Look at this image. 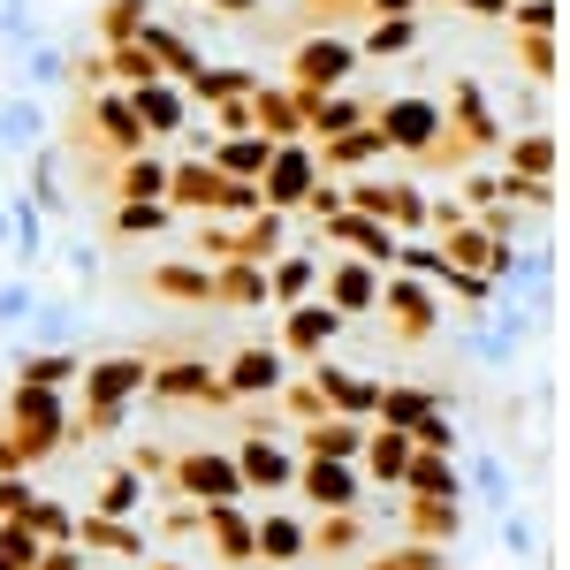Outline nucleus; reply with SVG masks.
Masks as SVG:
<instances>
[{"mask_svg": "<svg viewBox=\"0 0 570 570\" xmlns=\"http://www.w3.org/2000/svg\"><path fill=\"white\" fill-rule=\"evenodd\" d=\"M137 381H145V357H107V365H91V426H115V411L130 403Z\"/></svg>", "mask_w": 570, "mask_h": 570, "instance_id": "obj_5", "label": "nucleus"}, {"mask_svg": "<svg viewBox=\"0 0 570 570\" xmlns=\"http://www.w3.org/2000/svg\"><path fill=\"white\" fill-rule=\"evenodd\" d=\"M220 289L214 297H228V305H266V266H252V259H236L228 274H214Z\"/></svg>", "mask_w": 570, "mask_h": 570, "instance_id": "obj_22", "label": "nucleus"}, {"mask_svg": "<svg viewBox=\"0 0 570 570\" xmlns=\"http://www.w3.org/2000/svg\"><path fill=\"white\" fill-rule=\"evenodd\" d=\"M327 289H335V312H365L373 305V297H381V282H373V266H335V282H327Z\"/></svg>", "mask_w": 570, "mask_h": 570, "instance_id": "obj_19", "label": "nucleus"}, {"mask_svg": "<svg viewBox=\"0 0 570 570\" xmlns=\"http://www.w3.org/2000/svg\"><path fill=\"white\" fill-rule=\"evenodd\" d=\"M160 228H176V214H168V206H160V198H122V206H115V236H160Z\"/></svg>", "mask_w": 570, "mask_h": 570, "instance_id": "obj_14", "label": "nucleus"}, {"mask_svg": "<svg viewBox=\"0 0 570 570\" xmlns=\"http://www.w3.org/2000/svg\"><path fill=\"white\" fill-rule=\"evenodd\" d=\"M548 168H556V137H548V130H525L518 145H510V176L548 183Z\"/></svg>", "mask_w": 570, "mask_h": 570, "instance_id": "obj_16", "label": "nucleus"}, {"mask_svg": "<svg viewBox=\"0 0 570 570\" xmlns=\"http://www.w3.org/2000/svg\"><path fill=\"white\" fill-rule=\"evenodd\" d=\"M426 411H434V395H426V389H389V395H381V419H389V426H419Z\"/></svg>", "mask_w": 570, "mask_h": 570, "instance_id": "obj_30", "label": "nucleus"}, {"mask_svg": "<svg viewBox=\"0 0 570 570\" xmlns=\"http://www.w3.org/2000/svg\"><path fill=\"white\" fill-rule=\"evenodd\" d=\"M365 122H373V107H365V99H351V91H320V99L305 91V130L320 137V145H335V137L365 130Z\"/></svg>", "mask_w": 570, "mask_h": 570, "instance_id": "obj_4", "label": "nucleus"}, {"mask_svg": "<svg viewBox=\"0 0 570 570\" xmlns=\"http://www.w3.org/2000/svg\"><path fill=\"white\" fill-rule=\"evenodd\" d=\"M305 487L320 494V502H351V472H335V464H312Z\"/></svg>", "mask_w": 570, "mask_h": 570, "instance_id": "obj_32", "label": "nucleus"}, {"mask_svg": "<svg viewBox=\"0 0 570 570\" xmlns=\"http://www.w3.org/2000/svg\"><path fill=\"white\" fill-rule=\"evenodd\" d=\"M373 153H389V145H381V130H373V122H365V130L335 137V145H327V160H320V168H365V160H373Z\"/></svg>", "mask_w": 570, "mask_h": 570, "instance_id": "obj_24", "label": "nucleus"}, {"mask_svg": "<svg viewBox=\"0 0 570 570\" xmlns=\"http://www.w3.org/2000/svg\"><path fill=\"white\" fill-rule=\"evenodd\" d=\"M351 69H357V46L351 39H305V46H297V61H289V77H297L289 91H312V99H320V91L343 85Z\"/></svg>", "mask_w": 570, "mask_h": 570, "instance_id": "obj_2", "label": "nucleus"}, {"mask_svg": "<svg viewBox=\"0 0 570 570\" xmlns=\"http://www.w3.org/2000/svg\"><path fill=\"white\" fill-rule=\"evenodd\" d=\"M320 389L335 395L343 411H381V389H373V381H351V373H335V365H320Z\"/></svg>", "mask_w": 570, "mask_h": 570, "instance_id": "obj_26", "label": "nucleus"}, {"mask_svg": "<svg viewBox=\"0 0 570 570\" xmlns=\"http://www.w3.org/2000/svg\"><path fill=\"white\" fill-rule=\"evenodd\" d=\"M145 53H153V61H168V69H176V77H198V69H206V61H198V53H190V46H183V31H168V23H145Z\"/></svg>", "mask_w": 570, "mask_h": 570, "instance_id": "obj_15", "label": "nucleus"}, {"mask_svg": "<svg viewBox=\"0 0 570 570\" xmlns=\"http://www.w3.org/2000/svg\"><path fill=\"white\" fill-rule=\"evenodd\" d=\"M0 244H8V214H0Z\"/></svg>", "mask_w": 570, "mask_h": 570, "instance_id": "obj_42", "label": "nucleus"}, {"mask_svg": "<svg viewBox=\"0 0 570 570\" xmlns=\"http://www.w3.org/2000/svg\"><path fill=\"white\" fill-rule=\"evenodd\" d=\"M327 236H335V244H351V252H365V259H395V236L381 228V220L351 214V206H343V214L327 220Z\"/></svg>", "mask_w": 570, "mask_h": 570, "instance_id": "obj_10", "label": "nucleus"}, {"mask_svg": "<svg viewBox=\"0 0 570 570\" xmlns=\"http://www.w3.org/2000/svg\"><path fill=\"white\" fill-rule=\"evenodd\" d=\"M190 91H198V107H236V99L259 91V77H252V69H198Z\"/></svg>", "mask_w": 570, "mask_h": 570, "instance_id": "obj_12", "label": "nucleus"}, {"mask_svg": "<svg viewBox=\"0 0 570 570\" xmlns=\"http://www.w3.org/2000/svg\"><path fill=\"white\" fill-rule=\"evenodd\" d=\"M206 8H228V16H252L259 0H206Z\"/></svg>", "mask_w": 570, "mask_h": 570, "instance_id": "obj_40", "label": "nucleus"}, {"mask_svg": "<svg viewBox=\"0 0 570 570\" xmlns=\"http://www.w3.org/2000/svg\"><path fill=\"white\" fill-rule=\"evenodd\" d=\"M373 130H381V145L434 153V145H441V107H434V99H389V107L373 115Z\"/></svg>", "mask_w": 570, "mask_h": 570, "instance_id": "obj_1", "label": "nucleus"}, {"mask_svg": "<svg viewBox=\"0 0 570 570\" xmlns=\"http://www.w3.org/2000/svg\"><path fill=\"white\" fill-rule=\"evenodd\" d=\"M411 487H419V494H456V480H449V464H441V456H426V464L411 472Z\"/></svg>", "mask_w": 570, "mask_h": 570, "instance_id": "obj_35", "label": "nucleus"}, {"mask_svg": "<svg viewBox=\"0 0 570 570\" xmlns=\"http://www.w3.org/2000/svg\"><path fill=\"white\" fill-rule=\"evenodd\" d=\"M130 107H137V122H145V137L160 130H183V122H190V107H183V91L176 85H145V91H130Z\"/></svg>", "mask_w": 570, "mask_h": 570, "instance_id": "obj_8", "label": "nucleus"}, {"mask_svg": "<svg viewBox=\"0 0 570 570\" xmlns=\"http://www.w3.org/2000/svg\"><path fill=\"white\" fill-rule=\"evenodd\" d=\"M335 335H343V312L335 305H297L289 312V351L320 357V343H335Z\"/></svg>", "mask_w": 570, "mask_h": 570, "instance_id": "obj_11", "label": "nucleus"}, {"mask_svg": "<svg viewBox=\"0 0 570 570\" xmlns=\"http://www.w3.org/2000/svg\"><path fill=\"white\" fill-rule=\"evenodd\" d=\"M236 480H252V487H282V480H289V456H282V449H274L266 434H252V441H244V472H236Z\"/></svg>", "mask_w": 570, "mask_h": 570, "instance_id": "obj_17", "label": "nucleus"}, {"mask_svg": "<svg viewBox=\"0 0 570 570\" xmlns=\"http://www.w3.org/2000/svg\"><path fill=\"white\" fill-rule=\"evenodd\" d=\"M46 137V115L16 91V99H0V145H39Z\"/></svg>", "mask_w": 570, "mask_h": 570, "instance_id": "obj_18", "label": "nucleus"}, {"mask_svg": "<svg viewBox=\"0 0 570 570\" xmlns=\"http://www.w3.org/2000/svg\"><path fill=\"white\" fill-rule=\"evenodd\" d=\"M365 464H373V480H395V472L411 464V441H403V434H373V449H365Z\"/></svg>", "mask_w": 570, "mask_h": 570, "instance_id": "obj_31", "label": "nucleus"}, {"mask_svg": "<svg viewBox=\"0 0 570 570\" xmlns=\"http://www.w3.org/2000/svg\"><path fill=\"white\" fill-rule=\"evenodd\" d=\"M16 502H23V487H16V480H0V510H16Z\"/></svg>", "mask_w": 570, "mask_h": 570, "instance_id": "obj_41", "label": "nucleus"}, {"mask_svg": "<svg viewBox=\"0 0 570 570\" xmlns=\"http://www.w3.org/2000/svg\"><path fill=\"white\" fill-rule=\"evenodd\" d=\"M274 381H282V357H274V351H236V365H228V395L274 389Z\"/></svg>", "mask_w": 570, "mask_h": 570, "instance_id": "obj_20", "label": "nucleus"}, {"mask_svg": "<svg viewBox=\"0 0 570 570\" xmlns=\"http://www.w3.org/2000/svg\"><path fill=\"white\" fill-rule=\"evenodd\" d=\"M456 8H480V16H510V0H456Z\"/></svg>", "mask_w": 570, "mask_h": 570, "instance_id": "obj_39", "label": "nucleus"}, {"mask_svg": "<svg viewBox=\"0 0 570 570\" xmlns=\"http://www.w3.org/2000/svg\"><path fill=\"white\" fill-rule=\"evenodd\" d=\"M266 160H274V145H266L259 130L220 137V145H214V168H220L228 183H259V176H266Z\"/></svg>", "mask_w": 570, "mask_h": 570, "instance_id": "obj_6", "label": "nucleus"}, {"mask_svg": "<svg viewBox=\"0 0 570 570\" xmlns=\"http://www.w3.org/2000/svg\"><path fill=\"white\" fill-rule=\"evenodd\" d=\"M8 236H16V259H23V266H31V259L46 252V220L31 214L23 198H16V214H8Z\"/></svg>", "mask_w": 570, "mask_h": 570, "instance_id": "obj_29", "label": "nucleus"}, {"mask_svg": "<svg viewBox=\"0 0 570 570\" xmlns=\"http://www.w3.org/2000/svg\"><path fill=\"white\" fill-rule=\"evenodd\" d=\"M16 320H31V289H23V282L0 289V327H16Z\"/></svg>", "mask_w": 570, "mask_h": 570, "instance_id": "obj_36", "label": "nucleus"}, {"mask_svg": "<svg viewBox=\"0 0 570 570\" xmlns=\"http://www.w3.org/2000/svg\"><path fill=\"white\" fill-rule=\"evenodd\" d=\"M183 487L190 494H236V472H228V456H183Z\"/></svg>", "mask_w": 570, "mask_h": 570, "instance_id": "obj_21", "label": "nucleus"}, {"mask_svg": "<svg viewBox=\"0 0 570 570\" xmlns=\"http://www.w3.org/2000/svg\"><path fill=\"white\" fill-rule=\"evenodd\" d=\"M259 548H266V556H297V548H305V532L289 525V518H274V525L259 532Z\"/></svg>", "mask_w": 570, "mask_h": 570, "instance_id": "obj_33", "label": "nucleus"}, {"mask_svg": "<svg viewBox=\"0 0 570 570\" xmlns=\"http://www.w3.org/2000/svg\"><path fill=\"white\" fill-rule=\"evenodd\" d=\"M312 183H320V160H312L305 145H274V160H266V176H259V198L282 214V206H305Z\"/></svg>", "mask_w": 570, "mask_h": 570, "instance_id": "obj_3", "label": "nucleus"}, {"mask_svg": "<svg viewBox=\"0 0 570 570\" xmlns=\"http://www.w3.org/2000/svg\"><path fill=\"white\" fill-rule=\"evenodd\" d=\"M259 107H252V122H259L266 145H282V137L305 130V91H252Z\"/></svg>", "mask_w": 570, "mask_h": 570, "instance_id": "obj_7", "label": "nucleus"}, {"mask_svg": "<svg viewBox=\"0 0 570 570\" xmlns=\"http://www.w3.org/2000/svg\"><path fill=\"white\" fill-rule=\"evenodd\" d=\"M130 502H137V472H122V480L107 487V510H130Z\"/></svg>", "mask_w": 570, "mask_h": 570, "instance_id": "obj_38", "label": "nucleus"}, {"mask_svg": "<svg viewBox=\"0 0 570 570\" xmlns=\"http://www.w3.org/2000/svg\"><path fill=\"white\" fill-rule=\"evenodd\" d=\"M153 289H160V297H176V305H206V297H214V274H206V266H190V259H176V266H160V274H153Z\"/></svg>", "mask_w": 570, "mask_h": 570, "instance_id": "obj_13", "label": "nucleus"}, {"mask_svg": "<svg viewBox=\"0 0 570 570\" xmlns=\"http://www.w3.org/2000/svg\"><path fill=\"white\" fill-rule=\"evenodd\" d=\"M115 190H122V198H160V190H168V160H122Z\"/></svg>", "mask_w": 570, "mask_h": 570, "instance_id": "obj_27", "label": "nucleus"}, {"mask_svg": "<svg viewBox=\"0 0 570 570\" xmlns=\"http://www.w3.org/2000/svg\"><path fill=\"white\" fill-rule=\"evenodd\" d=\"M130 31H145V0H107V8H99V39L130 46Z\"/></svg>", "mask_w": 570, "mask_h": 570, "instance_id": "obj_28", "label": "nucleus"}, {"mask_svg": "<svg viewBox=\"0 0 570 570\" xmlns=\"http://www.w3.org/2000/svg\"><path fill=\"white\" fill-rule=\"evenodd\" d=\"M266 289H274L282 305H305V289H312V252H289V259L266 274Z\"/></svg>", "mask_w": 570, "mask_h": 570, "instance_id": "obj_25", "label": "nucleus"}, {"mask_svg": "<svg viewBox=\"0 0 570 570\" xmlns=\"http://www.w3.org/2000/svg\"><path fill=\"white\" fill-rule=\"evenodd\" d=\"M419 46V16H373V31L357 39V53L365 61H403Z\"/></svg>", "mask_w": 570, "mask_h": 570, "instance_id": "obj_9", "label": "nucleus"}, {"mask_svg": "<svg viewBox=\"0 0 570 570\" xmlns=\"http://www.w3.org/2000/svg\"><path fill=\"white\" fill-rule=\"evenodd\" d=\"M274 252H282V214H259V220H244V228H236V259H274Z\"/></svg>", "mask_w": 570, "mask_h": 570, "instance_id": "obj_23", "label": "nucleus"}, {"mask_svg": "<svg viewBox=\"0 0 570 570\" xmlns=\"http://www.w3.org/2000/svg\"><path fill=\"white\" fill-rule=\"evenodd\" d=\"M31 77H39V85H61V53H53V46H31Z\"/></svg>", "mask_w": 570, "mask_h": 570, "instance_id": "obj_37", "label": "nucleus"}, {"mask_svg": "<svg viewBox=\"0 0 570 570\" xmlns=\"http://www.w3.org/2000/svg\"><path fill=\"white\" fill-rule=\"evenodd\" d=\"M464 198L494 214V206H502V176H494V168H480V176H464Z\"/></svg>", "mask_w": 570, "mask_h": 570, "instance_id": "obj_34", "label": "nucleus"}]
</instances>
